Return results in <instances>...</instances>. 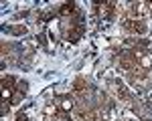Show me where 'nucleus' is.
I'll list each match as a JSON object with an SVG mask.
<instances>
[{
  "label": "nucleus",
  "mask_w": 152,
  "mask_h": 121,
  "mask_svg": "<svg viewBox=\"0 0 152 121\" xmlns=\"http://www.w3.org/2000/svg\"><path fill=\"white\" fill-rule=\"evenodd\" d=\"M95 8H97V14H99V20L104 24H107L112 20L114 12H116V2H95Z\"/></svg>",
  "instance_id": "f257e3e1"
},
{
  "label": "nucleus",
  "mask_w": 152,
  "mask_h": 121,
  "mask_svg": "<svg viewBox=\"0 0 152 121\" xmlns=\"http://www.w3.org/2000/svg\"><path fill=\"white\" fill-rule=\"evenodd\" d=\"M148 4L146 2H134L128 8V18L130 20H144V16L148 14Z\"/></svg>",
  "instance_id": "f03ea898"
},
{
  "label": "nucleus",
  "mask_w": 152,
  "mask_h": 121,
  "mask_svg": "<svg viewBox=\"0 0 152 121\" xmlns=\"http://www.w3.org/2000/svg\"><path fill=\"white\" fill-rule=\"evenodd\" d=\"M55 105L59 107V111H65V113H73V109L77 107V101L71 95H61L55 99Z\"/></svg>",
  "instance_id": "7ed1b4c3"
},
{
  "label": "nucleus",
  "mask_w": 152,
  "mask_h": 121,
  "mask_svg": "<svg viewBox=\"0 0 152 121\" xmlns=\"http://www.w3.org/2000/svg\"><path fill=\"white\" fill-rule=\"evenodd\" d=\"M122 26L130 30V32H134V35H146V30H148V26L144 24V20H130V18H124V22Z\"/></svg>",
  "instance_id": "20e7f679"
},
{
  "label": "nucleus",
  "mask_w": 152,
  "mask_h": 121,
  "mask_svg": "<svg viewBox=\"0 0 152 121\" xmlns=\"http://www.w3.org/2000/svg\"><path fill=\"white\" fill-rule=\"evenodd\" d=\"M83 32H85V26H83V22H81V24H67L65 36H67V40H71V42H77V40L83 36Z\"/></svg>",
  "instance_id": "39448f33"
},
{
  "label": "nucleus",
  "mask_w": 152,
  "mask_h": 121,
  "mask_svg": "<svg viewBox=\"0 0 152 121\" xmlns=\"http://www.w3.org/2000/svg\"><path fill=\"white\" fill-rule=\"evenodd\" d=\"M75 12H77V4H75V2H65V4L59 6L57 14L61 16V18H71Z\"/></svg>",
  "instance_id": "423d86ee"
},
{
  "label": "nucleus",
  "mask_w": 152,
  "mask_h": 121,
  "mask_svg": "<svg viewBox=\"0 0 152 121\" xmlns=\"http://www.w3.org/2000/svg\"><path fill=\"white\" fill-rule=\"evenodd\" d=\"M33 115H35V109H33V107L20 109V111L16 113V117H14V121H31V119H33Z\"/></svg>",
  "instance_id": "0eeeda50"
},
{
  "label": "nucleus",
  "mask_w": 152,
  "mask_h": 121,
  "mask_svg": "<svg viewBox=\"0 0 152 121\" xmlns=\"http://www.w3.org/2000/svg\"><path fill=\"white\" fill-rule=\"evenodd\" d=\"M51 121H71V113H65V111H57L55 115H51Z\"/></svg>",
  "instance_id": "6e6552de"
},
{
  "label": "nucleus",
  "mask_w": 152,
  "mask_h": 121,
  "mask_svg": "<svg viewBox=\"0 0 152 121\" xmlns=\"http://www.w3.org/2000/svg\"><path fill=\"white\" fill-rule=\"evenodd\" d=\"M14 85H16V79L10 77V75L2 79V89H14Z\"/></svg>",
  "instance_id": "1a4fd4ad"
},
{
  "label": "nucleus",
  "mask_w": 152,
  "mask_h": 121,
  "mask_svg": "<svg viewBox=\"0 0 152 121\" xmlns=\"http://www.w3.org/2000/svg\"><path fill=\"white\" fill-rule=\"evenodd\" d=\"M10 32L16 35V36H23V35H26V26H24V24H16V26L10 28Z\"/></svg>",
  "instance_id": "9d476101"
},
{
  "label": "nucleus",
  "mask_w": 152,
  "mask_h": 121,
  "mask_svg": "<svg viewBox=\"0 0 152 121\" xmlns=\"http://www.w3.org/2000/svg\"><path fill=\"white\" fill-rule=\"evenodd\" d=\"M24 95H26V93H24V91H16V93H14V97H12V105H18V103H20V101H23L24 99Z\"/></svg>",
  "instance_id": "9b49d317"
},
{
  "label": "nucleus",
  "mask_w": 152,
  "mask_h": 121,
  "mask_svg": "<svg viewBox=\"0 0 152 121\" xmlns=\"http://www.w3.org/2000/svg\"><path fill=\"white\" fill-rule=\"evenodd\" d=\"M14 97V89H2V99L4 101H12Z\"/></svg>",
  "instance_id": "f8f14e48"
},
{
  "label": "nucleus",
  "mask_w": 152,
  "mask_h": 121,
  "mask_svg": "<svg viewBox=\"0 0 152 121\" xmlns=\"http://www.w3.org/2000/svg\"><path fill=\"white\" fill-rule=\"evenodd\" d=\"M10 101H2V107H0V115L2 117H6V113H8V109H10Z\"/></svg>",
  "instance_id": "ddd939ff"
},
{
  "label": "nucleus",
  "mask_w": 152,
  "mask_h": 121,
  "mask_svg": "<svg viewBox=\"0 0 152 121\" xmlns=\"http://www.w3.org/2000/svg\"><path fill=\"white\" fill-rule=\"evenodd\" d=\"M99 121H107V117H102V119H99Z\"/></svg>",
  "instance_id": "4468645a"
}]
</instances>
